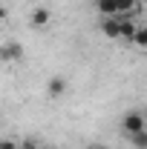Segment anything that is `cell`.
<instances>
[{
  "instance_id": "cell-6",
  "label": "cell",
  "mask_w": 147,
  "mask_h": 149,
  "mask_svg": "<svg viewBox=\"0 0 147 149\" xmlns=\"http://www.w3.org/2000/svg\"><path fill=\"white\" fill-rule=\"evenodd\" d=\"M64 92H66V80H64L61 74L49 77V83H46V95H49L52 100H58V97H64Z\"/></svg>"
},
{
  "instance_id": "cell-10",
  "label": "cell",
  "mask_w": 147,
  "mask_h": 149,
  "mask_svg": "<svg viewBox=\"0 0 147 149\" xmlns=\"http://www.w3.org/2000/svg\"><path fill=\"white\" fill-rule=\"evenodd\" d=\"M20 149H43V146H37V141H35V138H26V141L20 143Z\"/></svg>"
},
{
  "instance_id": "cell-11",
  "label": "cell",
  "mask_w": 147,
  "mask_h": 149,
  "mask_svg": "<svg viewBox=\"0 0 147 149\" xmlns=\"http://www.w3.org/2000/svg\"><path fill=\"white\" fill-rule=\"evenodd\" d=\"M87 149H107L104 143H92V146H87Z\"/></svg>"
},
{
  "instance_id": "cell-9",
  "label": "cell",
  "mask_w": 147,
  "mask_h": 149,
  "mask_svg": "<svg viewBox=\"0 0 147 149\" xmlns=\"http://www.w3.org/2000/svg\"><path fill=\"white\" fill-rule=\"evenodd\" d=\"M0 149H20V143H15L12 138H3L0 141Z\"/></svg>"
},
{
  "instance_id": "cell-2",
  "label": "cell",
  "mask_w": 147,
  "mask_h": 149,
  "mask_svg": "<svg viewBox=\"0 0 147 149\" xmlns=\"http://www.w3.org/2000/svg\"><path fill=\"white\" fill-rule=\"evenodd\" d=\"M121 129H124V135H139V132L147 129V118L141 115V112H127L124 118H121Z\"/></svg>"
},
{
  "instance_id": "cell-12",
  "label": "cell",
  "mask_w": 147,
  "mask_h": 149,
  "mask_svg": "<svg viewBox=\"0 0 147 149\" xmlns=\"http://www.w3.org/2000/svg\"><path fill=\"white\" fill-rule=\"evenodd\" d=\"M43 149H52V146H43Z\"/></svg>"
},
{
  "instance_id": "cell-8",
  "label": "cell",
  "mask_w": 147,
  "mask_h": 149,
  "mask_svg": "<svg viewBox=\"0 0 147 149\" xmlns=\"http://www.w3.org/2000/svg\"><path fill=\"white\" fill-rule=\"evenodd\" d=\"M133 43H136V46H147V26H141V29L133 35Z\"/></svg>"
},
{
  "instance_id": "cell-4",
  "label": "cell",
  "mask_w": 147,
  "mask_h": 149,
  "mask_svg": "<svg viewBox=\"0 0 147 149\" xmlns=\"http://www.w3.org/2000/svg\"><path fill=\"white\" fill-rule=\"evenodd\" d=\"M29 23H32V29H46L52 23V12L46 6H37L35 12H32V17H29Z\"/></svg>"
},
{
  "instance_id": "cell-3",
  "label": "cell",
  "mask_w": 147,
  "mask_h": 149,
  "mask_svg": "<svg viewBox=\"0 0 147 149\" xmlns=\"http://www.w3.org/2000/svg\"><path fill=\"white\" fill-rule=\"evenodd\" d=\"M104 37H124V17H101Z\"/></svg>"
},
{
  "instance_id": "cell-5",
  "label": "cell",
  "mask_w": 147,
  "mask_h": 149,
  "mask_svg": "<svg viewBox=\"0 0 147 149\" xmlns=\"http://www.w3.org/2000/svg\"><path fill=\"white\" fill-rule=\"evenodd\" d=\"M0 57H3L6 63L20 60V57H23V46H20V43H15V40H9V43H3V46H0Z\"/></svg>"
},
{
  "instance_id": "cell-7",
  "label": "cell",
  "mask_w": 147,
  "mask_h": 149,
  "mask_svg": "<svg viewBox=\"0 0 147 149\" xmlns=\"http://www.w3.org/2000/svg\"><path fill=\"white\" fill-rule=\"evenodd\" d=\"M130 143H133V149H147V129L139 135H130Z\"/></svg>"
},
{
  "instance_id": "cell-1",
  "label": "cell",
  "mask_w": 147,
  "mask_h": 149,
  "mask_svg": "<svg viewBox=\"0 0 147 149\" xmlns=\"http://www.w3.org/2000/svg\"><path fill=\"white\" fill-rule=\"evenodd\" d=\"M136 9V0H98L101 17H124Z\"/></svg>"
}]
</instances>
